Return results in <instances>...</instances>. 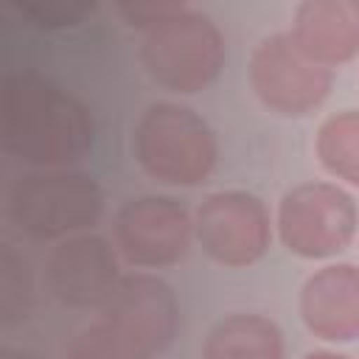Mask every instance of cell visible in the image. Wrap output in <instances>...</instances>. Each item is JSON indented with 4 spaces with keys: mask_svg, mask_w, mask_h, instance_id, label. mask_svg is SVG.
Here are the masks:
<instances>
[{
    "mask_svg": "<svg viewBox=\"0 0 359 359\" xmlns=\"http://www.w3.org/2000/svg\"><path fill=\"white\" fill-rule=\"evenodd\" d=\"M0 140L28 165L62 168L93 149L95 123L90 109L53 79L14 70L0 90Z\"/></svg>",
    "mask_w": 359,
    "mask_h": 359,
    "instance_id": "1",
    "label": "cell"
},
{
    "mask_svg": "<svg viewBox=\"0 0 359 359\" xmlns=\"http://www.w3.org/2000/svg\"><path fill=\"white\" fill-rule=\"evenodd\" d=\"M132 151L151 180L180 188L205 182L219 160L210 123L191 107L171 101L149 104L140 112L132 129Z\"/></svg>",
    "mask_w": 359,
    "mask_h": 359,
    "instance_id": "2",
    "label": "cell"
},
{
    "mask_svg": "<svg viewBox=\"0 0 359 359\" xmlns=\"http://www.w3.org/2000/svg\"><path fill=\"white\" fill-rule=\"evenodd\" d=\"M104 213L98 182L81 171L36 168L8 191V219L31 238L62 241L87 233Z\"/></svg>",
    "mask_w": 359,
    "mask_h": 359,
    "instance_id": "3",
    "label": "cell"
},
{
    "mask_svg": "<svg viewBox=\"0 0 359 359\" xmlns=\"http://www.w3.org/2000/svg\"><path fill=\"white\" fill-rule=\"evenodd\" d=\"M224 59V34L208 14L191 8L188 3L165 22L146 31L140 45L146 73L160 87L180 95L208 90L219 79Z\"/></svg>",
    "mask_w": 359,
    "mask_h": 359,
    "instance_id": "4",
    "label": "cell"
},
{
    "mask_svg": "<svg viewBox=\"0 0 359 359\" xmlns=\"http://www.w3.org/2000/svg\"><path fill=\"white\" fill-rule=\"evenodd\" d=\"M275 227L280 244L292 255L323 261L351 247L359 233V210L342 185L314 180L280 196Z\"/></svg>",
    "mask_w": 359,
    "mask_h": 359,
    "instance_id": "5",
    "label": "cell"
},
{
    "mask_svg": "<svg viewBox=\"0 0 359 359\" xmlns=\"http://www.w3.org/2000/svg\"><path fill=\"white\" fill-rule=\"evenodd\" d=\"M334 70L314 62L289 31L264 36L250 56V87L275 115L306 118L328 98Z\"/></svg>",
    "mask_w": 359,
    "mask_h": 359,
    "instance_id": "6",
    "label": "cell"
},
{
    "mask_svg": "<svg viewBox=\"0 0 359 359\" xmlns=\"http://www.w3.org/2000/svg\"><path fill=\"white\" fill-rule=\"evenodd\" d=\"M194 238L216 264L244 269L269 252L272 219L261 196L238 188L216 191L194 210Z\"/></svg>",
    "mask_w": 359,
    "mask_h": 359,
    "instance_id": "7",
    "label": "cell"
},
{
    "mask_svg": "<svg viewBox=\"0 0 359 359\" xmlns=\"http://www.w3.org/2000/svg\"><path fill=\"white\" fill-rule=\"evenodd\" d=\"M115 250L135 269H165L180 264L194 241V216L163 194L126 199L112 222Z\"/></svg>",
    "mask_w": 359,
    "mask_h": 359,
    "instance_id": "8",
    "label": "cell"
},
{
    "mask_svg": "<svg viewBox=\"0 0 359 359\" xmlns=\"http://www.w3.org/2000/svg\"><path fill=\"white\" fill-rule=\"evenodd\" d=\"M118 250L95 233L56 241L45 261L48 292L67 309H104L118 280Z\"/></svg>",
    "mask_w": 359,
    "mask_h": 359,
    "instance_id": "9",
    "label": "cell"
},
{
    "mask_svg": "<svg viewBox=\"0 0 359 359\" xmlns=\"http://www.w3.org/2000/svg\"><path fill=\"white\" fill-rule=\"evenodd\" d=\"M101 320L132 339L143 353H163L180 323L174 289L151 272H129L118 280L112 297L101 309Z\"/></svg>",
    "mask_w": 359,
    "mask_h": 359,
    "instance_id": "10",
    "label": "cell"
},
{
    "mask_svg": "<svg viewBox=\"0 0 359 359\" xmlns=\"http://www.w3.org/2000/svg\"><path fill=\"white\" fill-rule=\"evenodd\" d=\"M300 320L323 342L359 339V266L325 264L300 289Z\"/></svg>",
    "mask_w": 359,
    "mask_h": 359,
    "instance_id": "11",
    "label": "cell"
},
{
    "mask_svg": "<svg viewBox=\"0 0 359 359\" xmlns=\"http://www.w3.org/2000/svg\"><path fill=\"white\" fill-rule=\"evenodd\" d=\"M289 34L323 67L348 65L359 56V0H303Z\"/></svg>",
    "mask_w": 359,
    "mask_h": 359,
    "instance_id": "12",
    "label": "cell"
},
{
    "mask_svg": "<svg viewBox=\"0 0 359 359\" xmlns=\"http://www.w3.org/2000/svg\"><path fill=\"white\" fill-rule=\"evenodd\" d=\"M202 359H283V334L264 314L236 311L208 331Z\"/></svg>",
    "mask_w": 359,
    "mask_h": 359,
    "instance_id": "13",
    "label": "cell"
},
{
    "mask_svg": "<svg viewBox=\"0 0 359 359\" xmlns=\"http://www.w3.org/2000/svg\"><path fill=\"white\" fill-rule=\"evenodd\" d=\"M314 154L334 180L359 188V109L325 118L314 137Z\"/></svg>",
    "mask_w": 359,
    "mask_h": 359,
    "instance_id": "14",
    "label": "cell"
},
{
    "mask_svg": "<svg viewBox=\"0 0 359 359\" xmlns=\"http://www.w3.org/2000/svg\"><path fill=\"white\" fill-rule=\"evenodd\" d=\"M34 309V278L28 261L11 247L0 250V323L3 328H14L28 320Z\"/></svg>",
    "mask_w": 359,
    "mask_h": 359,
    "instance_id": "15",
    "label": "cell"
},
{
    "mask_svg": "<svg viewBox=\"0 0 359 359\" xmlns=\"http://www.w3.org/2000/svg\"><path fill=\"white\" fill-rule=\"evenodd\" d=\"M65 359H151V356L143 353L132 339H126L109 323L98 320L73 337Z\"/></svg>",
    "mask_w": 359,
    "mask_h": 359,
    "instance_id": "16",
    "label": "cell"
},
{
    "mask_svg": "<svg viewBox=\"0 0 359 359\" xmlns=\"http://www.w3.org/2000/svg\"><path fill=\"white\" fill-rule=\"evenodd\" d=\"M20 11L36 22L39 28H67L81 22L87 14L95 11V3L87 0H36V3H22Z\"/></svg>",
    "mask_w": 359,
    "mask_h": 359,
    "instance_id": "17",
    "label": "cell"
},
{
    "mask_svg": "<svg viewBox=\"0 0 359 359\" xmlns=\"http://www.w3.org/2000/svg\"><path fill=\"white\" fill-rule=\"evenodd\" d=\"M185 3H157V0H149V3H121L118 6V14L126 20L129 28H137V31H151L157 28L160 22H165L168 17H174Z\"/></svg>",
    "mask_w": 359,
    "mask_h": 359,
    "instance_id": "18",
    "label": "cell"
},
{
    "mask_svg": "<svg viewBox=\"0 0 359 359\" xmlns=\"http://www.w3.org/2000/svg\"><path fill=\"white\" fill-rule=\"evenodd\" d=\"M0 359H42V356L34 353V351H28V348H11V345H6L0 351Z\"/></svg>",
    "mask_w": 359,
    "mask_h": 359,
    "instance_id": "19",
    "label": "cell"
},
{
    "mask_svg": "<svg viewBox=\"0 0 359 359\" xmlns=\"http://www.w3.org/2000/svg\"><path fill=\"white\" fill-rule=\"evenodd\" d=\"M300 359H351V356L337 353V351H309V353L300 356Z\"/></svg>",
    "mask_w": 359,
    "mask_h": 359,
    "instance_id": "20",
    "label": "cell"
}]
</instances>
